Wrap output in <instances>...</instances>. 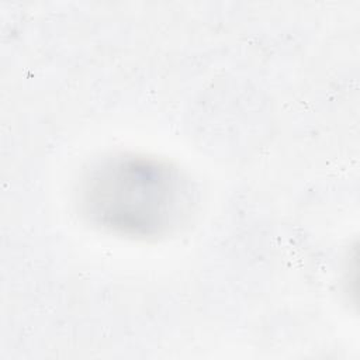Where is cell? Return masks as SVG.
Masks as SVG:
<instances>
[{"mask_svg": "<svg viewBox=\"0 0 360 360\" xmlns=\"http://www.w3.org/2000/svg\"><path fill=\"white\" fill-rule=\"evenodd\" d=\"M188 195L177 169L138 155L104 159L80 186V205L89 221L127 236L165 233L184 214Z\"/></svg>", "mask_w": 360, "mask_h": 360, "instance_id": "obj_1", "label": "cell"}]
</instances>
